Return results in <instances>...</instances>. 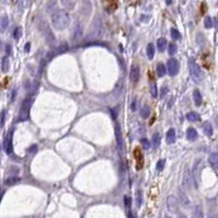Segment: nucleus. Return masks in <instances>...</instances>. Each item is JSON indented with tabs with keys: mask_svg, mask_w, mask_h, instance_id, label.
I'll use <instances>...</instances> for the list:
<instances>
[{
	"mask_svg": "<svg viewBox=\"0 0 218 218\" xmlns=\"http://www.w3.org/2000/svg\"><path fill=\"white\" fill-rule=\"evenodd\" d=\"M188 70H190L191 78L193 79L195 82H200L203 79V71L200 68V66L196 64V61L193 58L188 59Z\"/></svg>",
	"mask_w": 218,
	"mask_h": 218,
	"instance_id": "nucleus-3",
	"label": "nucleus"
},
{
	"mask_svg": "<svg viewBox=\"0 0 218 218\" xmlns=\"http://www.w3.org/2000/svg\"><path fill=\"white\" fill-rule=\"evenodd\" d=\"M165 139H167V143L168 144H173L176 141V130H174V128H170V129L167 132V137H165Z\"/></svg>",
	"mask_w": 218,
	"mask_h": 218,
	"instance_id": "nucleus-15",
	"label": "nucleus"
},
{
	"mask_svg": "<svg viewBox=\"0 0 218 218\" xmlns=\"http://www.w3.org/2000/svg\"><path fill=\"white\" fill-rule=\"evenodd\" d=\"M60 1H61L63 7L67 10H73L75 7V0H60Z\"/></svg>",
	"mask_w": 218,
	"mask_h": 218,
	"instance_id": "nucleus-19",
	"label": "nucleus"
},
{
	"mask_svg": "<svg viewBox=\"0 0 218 218\" xmlns=\"http://www.w3.org/2000/svg\"><path fill=\"white\" fill-rule=\"evenodd\" d=\"M203 130H204V133H205V135L208 136V137H212V136H213L214 129L209 122H205V123L203 124Z\"/></svg>",
	"mask_w": 218,
	"mask_h": 218,
	"instance_id": "nucleus-17",
	"label": "nucleus"
},
{
	"mask_svg": "<svg viewBox=\"0 0 218 218\" xmlns=\"http://www.w3.org/2000/svg\"><path fill=\"white\" fill-rule=\"evenodd\" d=\"M160 141H161V137L159 135V133H155L153 136V144L155 146V148H158L160 146Z\"/></svg>",
	"mask_w": 218,
	"mask_h": 218,
	"instance_id": "nucleus-27",
	"label": "nucleus"
},
{
	"mask_svg": "<svg viewBox=\"0 0 218 218\" xmlns=\"http://www.w3.org/2000/svg\"><path fill=\"white\" fill-rule=\"evenodd\" d=\"M167 73V67H165L163 64H159L157 66V73H158L159 77H163Z\"/></svg>",
	"mask_w": 218,
	"mask_h": 218,
	"instance_id": "nucleus-25",
	"label": "nucleus"
},
{
	"mask_svg": "<svg viewBox=\"0 0 218 218\" xmlns=\"http://www.w3.org/2000/svg\"><path fill=\"white\" fill-rule=\"evenodd\" d=\"M192 218H204V213L203 209L200 206H195L193 213H192Z\"/></svg>",
	"mask_w": 218,
	"mask_h": 218,
	"instance_id": "nucleus-18",
	"label": "nucleus"
},
{
	"mask_svg": "<svg viewBox=\"0 0 218 218\" xmlns=\"http://www.w3.org/2000/svg\"><path fill=\"white\" fill-rule=\"evenodd\" d=\"M115 134H116V139H117L118 146L122 147V145H123V139H122V134H121V127L118 125H116L115 127Z\"/></svg>",
	"mask_w": 218,
	"mask_h": 218,
	"instance_id": "nucleus-24",
	"label": "nucleus"
},
{
	"mask_svg": "<svg viewBox=\"0 0 218 218\" xmlns=\"http://www.w3.org/2000/svg\"><path fill=\"white\" fill-rule=\"evenodd\" d=\"M36 150H38V146H36V145H33V146H31V147L28 149V153H36Z\"/></svg>",
	"mask_w": 218,
	"mask_h": 218,
	"instance_id": "nucleus-40",
	"label": "nucleus"
},
{
	"mask_svg": "<svg viewBox=\"0 0 218 218\" xmlns=\"http://www.w3.org/2000/svg\"><path fill=\"white\" fill-rule=\"evenodd\" d=\"M141 115L143 118H147L148 116L150 115V109L148 105H144L141 110Z\"/></svg>",
	"mask_w": 218,
	"mask_h": 218,
	"instance_id": "nucleus-26",
	"label": "nucleus"
},
{
	"mask_svg": "<svg viewBox=\"0 0 218 218\" xmlns=\"http://www.w3.org/2000/svg\"><path fill=\"white\" fill-rule=\"evenodd\" d=\"M139 76H141V70H139V67L136 65H133L132 68H130V73H129V79L133 83L138 82L139 80Z\"/></svg>",
	"mask_w": 218,
	"mask_h": 218,
	"instance_id": "nucleus-10",
	"label": "nucleus"
},
{
	"mask_svg": "<svg viewBox=\"0 0 218 218\" xmlns=\"http://www.w3.org/2000/svg\"><path fill=\"white\" fill-rule=\"evenodd\" d=\"M197 137H198V134H197V132H196L195 128H193V127L188 128V130H186V138H188V141H194L197 139Z\"/></svg>",
	"mask_w": 218,
	"mask_h": 218,
	"instance_id": "nucleus-12",
	"label": "nucleus"
},
{
	"mask_svg": "<svg viewBox=\"0 0 218 218\" xmlns=\"http://www.w3.org/2000/svg\"><path fill=\"white\" fill-rule=\"evenodd\" d=\"M171 38H172V40H174V41H178V40H180L181 38V34H180V32H179L176 29H171Z\"/></svg>",
	"mask_w": 218,
	"mask_h": 218,
	"instance_id": "nucleus-28",
	"label": "nucleus"
},
{
	"mask_svg": "<svg viewBox=\"0 0 218 218\" xmlns=\"http://www.w3.org/2000/svg\"><path fill=\"white\" fill-rule=\"evenodd\" d=\"M157 47H158L159 52H163L167 47V40L163 38H160L158 41H157Z\"/></svg>",
	"mask_w": 218,
	"mask_h": 218,
	"instance_id": "nucleus-21",
	"label": "nucleus"
},
{
	"mask_svg": "<svg viewBox=\"0 0 218 218\" xmlns=\"http://www.w3.org/2000/svg\"><path fill=\"white\" fill-rule=\"evenodd\" d=\"M15 95H17V90H13L12 91V97H11V102H13V100H14V98H15Z\"/></svg>",
	"mask_w": 218,
	"mask_h": 218,
	"instance_id": "nucleus-42",
	"label": "nucleus"
},
{
	"mask_svg": "<svg viewBox=\"0 0 218 218\" xmlns=\"http://www.w3.org/2000/svg\"><path fill=\"white\" fill-rule=\"evenodd\" d=\"M178 218H188L186 217V215H184V214H178Z\"/></svg>",
	"mask_w": 218,
	"mask_h": 218,
	"instance_id": "nucleus-47",
	"label": "nucleus"
},
{
	"mask_svg": "<svg viewBox=\"0 0 218 218\" xmlns=\"http://www.w3.org/2000/svg\"><path fill=\"white\" fill-rule=\"evenodd\" d=\"M8 24H9V20H8V17H2L1 19V23H0V29L1 31H5L6 29L8 28Z\"/></svg>",
	"mask_w": 218,
	"mask_h": 218,
	"instance_id": "nucleus-30",
	"label": "nucleus"
},
{
	"mask_svg": "<svg viewBox=\"0 0 218 218\" xmlns=\"http://www.w3.org/2000/svg\"><path fill=\"white\" fill-rule=\"evenodd\" d=\"M164 163H165V160H159L157 165H156V169L157 171H162L163 168H164Z\"/></svg>",
	"mask_w": 218,
	"mask_h": 218,
	"instance_id": "nucleus-37",
	"label": "nucleus"
},
{
	"mask_svg": "<svg viewBox=\"0 0 218 218\" xmlns=\"http://www.w3.org/2000/svg\"><path fill=\"white\" fill-rule=\"evenodd\" d=\"M141 145H143L145 148H149V141H148L146 138H141Z\"/></svg>",
	"mask_w": 218,
	"mask_h": 218,
	"instance_id": "nucleus-39",
	"label": "nucleus"
},
{
	"mask_svg": "<svg viewBox=\"0 0 218 218\" xmlns=\"http://www.w3.org/2000/svg\"><path fill=\"white\" fill-rule=\"evenodd\" d=\"M172 1H173V0H165V3H167L168 6H170L171 3H172Z\"/></svg>",
	"mask_w": 218,
	"mask_h": 218,
	"instance_id": "nucleus-48",
	"label": "nucleus"
},
{
	"mask_svg": "<svg viewBox=\"0 0 218 218\" xmlns=\"http://www.w3.org/2000/svg\"><path fill=\"white\" fill-rule=\"evenodd\" d=\"M163 218H172V217H171V216H169V215H164V216H163Z\"/></svg>",
	"mask_w": 218,
	"mask_h": 218,
	"instance_id": "nucleus-50",
	"label": "nucleus"
},
{
	"mask_svg": "<svg viewBox=\"0 0 218 218\" xmlns=\"http://www.w3.org/2000/svg\"><path fill=\"white\" fill-rule=\"evenodd\" d=\"M33 99L32 98H26L21 104L20 112H19V117L18 121H26L29 118V114H30L31 106H32Z\"/></svg>",
	"mask_w": 218,
	"mask_h": 218,
	"instance_id": "nucleus-4",
	"label": "nucleus"
},
{
	"mask_svg": "<svg viewBox=\"0 0 218 218\" xmlns=\"http://www.w3.org/2000/svg\"><path fill=\"white\" fill-rule=\"evenodd\" d=\"M6 116H7V111L3 110L2 112L0 113V128L3 127L6 123Z\"/></svg>",
	"mask_w": 218,
	"mask_h": 218,
	"instance_id": "nucleus-35",
	"label": "nucleus"
},
{
	"mask_svg": "<svg viewBox=\"0 0 218 218\" xmlns=\"http://www.w3.org/2000/svg\"><path fill=\"white\" fill-rule=\"evenodd\" d=\"M38 29H40L41 33L43 34V36H44V38H45V41L47 42L48 45L50 46L55 45L56 38L55 35H54V33L52 32V30H50V25L47 24V22H46L45 20L41 19V20L38 21Z\"/></svg>",
	"mask_w": 218,
	"mask_h": 218,
	"instance_id": "nucleus-2",
	"label": "nucleus"
},
{
	"mask_svg": "<svg viewBox=\"0 0 218 218\" xmlns=\"http://www.w3.org/2000/svg\"><path fill=\"white\" fill-rule=\"evenodd\" d=\"M208 161H209V164L213 167L214 169L218 170V153H213L209 158H208Z\"/></svg>",
	"mask_w": 218,
	"mask_h": 218,
	"instance_id": "nucleus-13",
	"label": "nucleus"
},
{
	"mask_svg": "<svg viewBox=\"0 0 218 218\" xmlns=\"http://www.w3.org/2000/svg\"><path fill=\"white\" fill-rule=\"evenodd\" d=\"M208 218H218V214H211Z\"/></svg>",
	"mask_w": 218,
	"mask_h": 218,
	"instance_id": "nucleus-45",
	"label": "nucleus"
},
{
	"mask_svg": "<svg viewBox=\"0 0 218 218\" xmlns=\"http://www.w3.org/2000/svg\"><path fill=\"white\" fill-rule=\"evenodd\" d=\"M128 218H135V217H134L133 214H132V213L129 212V213H128Z\"/></svg>",
	"mask_w": 218,
	"mask_h": 218,
	"instance_id": "nucleus-49",
	"label": "nucleus"
},
{
	"mask_svg": "<svg viewBox=\"0 0 218 218\" xmlns=\"http://www.w3.org/2000/svg\"><path fill=\"white\" fill-rule=\"evenodd\" d=\"M52 24L56 30L63 31L70 24V17L65 10H55L50 15Z\"/></svg>",
	"mask_w": 218,
	"mask_h": 218,
	"instance_id": "nucleus-1",
	"label": "nucleus"
},
{
	"mask_svg": "<svg viewBox=\"0 0 218 218\" xmlns=\"http://www.w3.org/2000/svg\"><path fill=\"white\" fill-rule=\"evenodd\" d=\"M167 92H168V88H164V89L162 88V90H161V95L163 97V95H164Z\"/></svg>",
	"mask_w": 218,
	"mask_h": 218,
	"instance_id": "nucleus-43",
	"label": "nucleus"
},
{
	"mask_svg": "<svg viewBox=\"0 0 218 218\" xmlns=\"http://www.w3.org/2000/svg\"><path fill=\"white\" fill-rule=\"evenodd\" d=\"M21 35H22V30H21V28L14 29V31H13V38H14V40H19V38H21Z\"/></svg>",
	"mask_w": 218,
	"mask_h": 218,
	"instance_id": "nucleus-36",
	"label": "nucleus"
},
{
	"mask_svg": "<svg viewBox=\"0 0 218 218\" xmlns=\"http://www.w3.org/2000/svg\"><path fill=\"white\" fill-rule=\"evenodd\" d=\"M1 46H2V44H1V42H0V52H1V50H2V47H1Z\"/></svg>",
	"mask_w": 218,
	"mask_h": 218,
	"instance_id": "nucleus-51",
	"label": "nucleus"
},
{
	"mask_svg": "<svg viewBox=\"0 0 218 218\" xmlns=\"http://www.w3.org/2000/svg\"><path fill=\"white\" fill-rule=\"evenodd\" d=\"M150 93H151V97L157 98V95H158V89H157V85H156V83H151L150 85Z\"/></svg>",
	"mask_w": 218,
	"mask_h": 218,
	"instance_id": "nucleus-34",
	"label": "nucleus"
},
{
	"mask_svg": "<svg viewBox=\"0 0 218 218\" xmlns=\"http://www.w3.org/2000/svg\"><path fill=\"white\" fill-rule=\"evenodd\" d=\"M135 105H136V101L134 100V101H133V103H132V111H135V110H136Z\"/></svg>",
	"mask_w": 218,
	"mask_h": 218,
	"instance_id": "nucleus-46",
	"label": "nucleus"
},
{
	"mask_svg": "<svg viewBox=\"0 0 218 218\" xmlns=\"http://www.w3.org/2000/svg\"><path fill=\"white\" fill-rule=\"evenodd\" d=\"M12 130H10L8 133V135L6 136L5 141H3V149H5L8 155H11L12 153Z\"/></svg>",
	"mask_w": 218,
	"mask_h": 218,
	"instance_id": "nucleus-9",
	"label": "nucleus"
},
{
	"mask_svg": "<svg viewBox=\"0 0 218 218\" xmlns=\"http://www.w3.org/2000/svg\"><path fill=\"white\" fill-rule=\"evenodd\" d=\"M193 100H194V103H195L196 106H200V104H202V102H203L202 94H200V92L197 90V89H195V90L193 91Z\"/></svg>",
	"mask_w": 218,
	"mask_h": 218,
	"instance_id": "nucleus-16",
	"label": "nucleus"
},
{
	"mask_svg": "<svg viewBox=\"0 0 218 218\" xmlns=\"http://www.w3.org/2000/svg\"><path fill=\"white\" fill-rule=\"evenodd\" d=\"M213 19L211 18V17H206L205 20H204V26H205L206 29H211L213 28Z\"/></svg>",
	"mask_w": 218,
	"mask_h": 218,
	"instance_id": "nucleus-33",
	"label": "nucleus"
},
{
	"mask_svg": "<svg viewBox=\"0 0 218 218\" xmlns=\"http://www.w3.org/2000/svg\"><path fill=\"white\" fill-rule=\"evenodd\" d=\"M167 207L171 213H178L179 212V200L174 196L170 195L167 198Z\"/></svg>",
	"mask_w": 218,
	"mask_h": 218,
	"instance_id": "nucleus-7",
	"label": "nucleus"
},
{
	"mask_svg": "<svg viewBox=\"0 0 218 218\" xmlns=\"http://www.w3.org/2000/svg\"><path fill=\"white\" fill-rule=\"evenodd\" d=\"M30 43H26V44H25V52H29V50H30Z\"/></svg>",
	"mask_w": 218,
	"mask_h": 218,
	"instance_id": "nucleus-44",
	"label": "nucleus"
},
{
	"mask_svg": "<svg viewBox=\"0 0 218 218\" xmlns=\"http://www.w3.org/2000/svg\"><path fill=\"white\" fill-rule=\"evenodd\" d=\"M186 118H188L190 122H198L200 120V115H198L196 112H190L186 114Z\"/></svg>",
	"mask_w": 218,
	"mask_h": 218,
	"instance_id": "nucleus-22",
	"label": "nucleus"
},
{
	"mask_svg": "<svg viewBox=\"0 0 218 218\" xmlns=\"http://www.w3.org/2000/svg\"><path fill=\"white\" fill-rule=\"evenodd\" d=\"M124 203H125V207H130V204H132V198L129 197V196L126 195L125 197H124Z\"/></svg>",
	"mask_w": 218,
	"mask_h": 218,
	"instance_id": "nucleus-38",
	"label": "nucleus"
},
{
	"mask_svg": "<svg viewBox=\"0 0 218 218\" xmlns=\"http://www.w3.org/2000/svg\"><path fill=\"white\" fill-rule=\"evenodd\" d=\"M20 181L19 178H14V176H11V178H8L7 180L5 181V184L6 185H12V184H15V183H18Z\"/></svg>",
	"mask_w": 218,
	"mask_h": 218,
	"instance_id": "nucleus-32",
	"label": "nucleus"
},
{
	"mask_svg": "<svg viewBox=\"0 0 218 218\" xmlns=\"http://www.w3.org/2000/svg\"><path fill=\"white\" fill-rule=\"evenodd\" d=\"M146 52H147L148 58H149V59H153V56H155V47H153V45L151 44V43H149V44H148Z\"/></svg>",
	"mask_w": 218,
	"mask_h": 218,
	"instance_id": "nucleus-23",
	"label": "nucleus"
},
{
	"mask_svg": "<svg viewBox=\"0 0 218 218\" xmlns=\"http://www.w3.org/2000/svg\"><path fill=\"white\" fill-rule=\"evenodd\" d=\"M82 36H83V28L82 25H81V23H78V24H76L75 30H73V44H78L82 40Z\"/></svg>",
	"mask_w": 218,
	"mask_h": 218,
	"instance_id": "nucleus-8",
	"label": "nucleus"
},
{
	"mask_svg": "<svg viewBox=\"0 0 218 218\" xmlns=\"http://www.w3.org/2000/svg\"><path fill=\"white\" fill-rule=\"evenodd\" d=\"M200 160L196 161V163L194 164V168H193V173H192V176H193V180H194V184L195 186L197 188L198 185V182H200Z\"/></svg>",
	"mask_w": 218,
	"mask_h": 218,
	"instance_id": "nucleus-11",
	"label": "nucleus"
},
{
	"mask_svg": "<svg viewBox=\"0 0 218 218\" xmlns=\"http://www.w3.org/2000/svg\"><path fill=\"white\" fill-rule=\"evenodd\" d=\"M167 71L170 76H176L178 75L179 69H180V65H179V61L174 58H171V59L168 60L167 63Z\"/></svg>",
	"mask_w": 218,
	"mask_h": 218,
	"instance_id": "nucleus-5",
	"label": "nucleus"
},
{
	"mask_svg": "<svg viewBox=\"0 0 218 218\" xmlns=\"http://www.w3.org/2000/svg\"><path fill=\"white\" fill-rule=\"evenodd\" d=\"M141 202H143V193L141 191H137L136 192V204H137V207H141Z\"/></svg>",
	"mask_w": 218,
	"mask_h": 218,
	"instance_id": "nucleus-29",
	"label": "nucleus"
},
{
	"mask_svg": "<svg viewBox=\"0 0 218 218\" xmlns=\"http://www.w3.org/2000/svg\"><path fill=\"white\" fill-rule=\"evenodd\" d=\"M179 197H180V203L182 204L184 207H188L190 205V200L186 196V194L183 192L182 190H179Z\"/></svg>",
	"mask_w": 218,
	"mask_h": 218,
	"instance_id": "nucleus-14",
	"label": "nucleus"
},
{
	"mask_svg": "<svg viewBox=\"0 0 218 218\" xmlns=\"http://www.w3.org/2000/svg\"><path fill=\"white\" fill-rule=\"evenodd\" d=\"M9 67H10L9 58H8V56H5V57L2 58V63H1V70H2L3 73H8Z\"/></svg>",
	"mask_w": 218,
	"mask_h": 218,
	"instance_id": "nucleus-20",
	"label": "nucleus"
},
{
	"mask_svg": "<svg viewBox=\"0 0 218 218\" xmlns=\"http://www.w3.org/2000/svg\"><path fill=\"white\" fill-rule=\"evenodd\" d=\"M176 50H178V47H176V45L174 44V43H171V44H169V47H168V53L170 56H173L174 54L176 53Z\"/></svg>",
	"mask_w": 218,
	"mask_h": 218,
	"instance_id": "nucleus-31",
	"label": "nucleus"
},
{
	"mask_svg": "<svg viewBox=\"0 0 218 218\" xmlns=\"http://www.w3.org/2000/svg\"><path fill=\"white\" fill-rule=\"evenodd\" d=\"M183 186L186 188V190H192L194 184V180H193V176H192V172L188 170V168L185 169L184 173H183Z\"/></svg>",
	"mask_w": 218,
	"mask_h": 218,
	"instance_id": "nucleus-6",
	"label": "nucleus"
},
{
	"mask_svg": "<svg viewBox=\"0 0 218 218\" xmlns=\"http://www.w3.org/2000/svg\"><path fill=\"white\" fill-rule=\"evenodd\" d=\"M6 53H7V56L10 55V53H11V45L10 44H6Z\"/></svg>",
	"mask_w": 218,
	"mask_h": 218,
	"instance_id": "nucleus-41",
	"label": "nucleus"
}]
</instances>
